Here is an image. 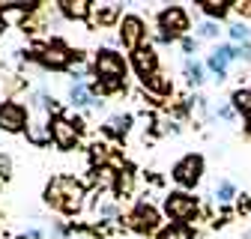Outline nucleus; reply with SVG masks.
Returning <instances> with one entry per match:
<instances>
[{"mask_svg": "<svg viewBox=\"0 0 251 239\" xmlns=\"http://www.w3.org/2000/svg\"><path fill=\"white\" fill-rule=\"evenodd\" d=\"M126 60H123V54H117L114 48H102L96 57H93V72L99 75V81H105V78H114V81H123L126 78Z\"/></svg>", "mask_w": 251, "mask_h": 239, "instance_id": "0eeeda50", "label": "nucleus"}, {"mask_svg": "<svg viewBox=\"0 0 251 239\" xmlns=\"http://www.w3.org/2000/svg\"><path fill=\"white\" fill-rule=\"evenodd\" d=\"M30 129V117H27V108L21 102H0V132H9V135H18Z\"/></svg>", "mask_w": 251, "mask_h": 239, "instance_id": "1a4fd4ad", "label": "nucleus"}, {"mask_svg": "<svg viewBox=\"0 0 251 239\" xmlns=\"http://www.w3.org/2000/svg\"><path fill=\"white\" fill-rule=\"evenodd\" d=\"M60 12L66 15L69 21H87L93 15V6L96 3H90V0H60Z\"/></svg>", "mask_w": 251, "mask_h": 239, "instance_id": "ddd939ff", "label": "nucleus"}, {"mask_svg": "<svg viewBox=\"0 0 251 239\" xmlns=\"http://www.w3.org/2000/svg\"><path fill=\"white\" fill-rule=\"evenodd\" d=\"M248 129H251V117H248Z\"/></svg>", "mask_w": 251, "mask_h": 239, "instance_id": "4c0bfd02", "label": "nucleus"}, {"mask_svg": "<svg viewBox=\"0 0 251 239\" xmlns=\"http://www.w3.org/2000/svg\"><path fill=\"white\" fill-rule=\"evenodd\" d=\"M182 51H185V54H188V51H195V39H188V36H185V39H182Z\"/></svg>", "mask_w": 251, "mask_h": 239, "instance_id": "c9c22d12", "label": "nucleus"}, {"mask_svg": "<svg viewBox=\"0 0 251 239\" xmlns=\"http://www.w3.org/2000/svg\"><path fill=\"white\" fill-rule=\"evenodd\" d=\"M141 84H144V90L147 93H152V96H168L171 93V78L168 75H162V72H155V75H150V78H141Z\"/></svg>", "mask_w": 251, "mask_h": 239, "instance_id": "a211bd4d", "label": "nucleus"}, {"mask_svg": "<svg viewBox=\"0 0 251 239\" xmlns=\"http://www.w3.org/2000/svg\"><path fill=\"white\" fill-rule=\"evenodd\" d=\"M227 33H230L233 45H251V30H248L245 24H233V27H227Z\"/></svg>", "mask_w": 251, "mask_h": 239, "instance_id": "cd10ccee", "label": "nucleus"}, {"mask_svg": "<svg viewBox=\"0 0 251 239\" xmlns=\"http://www.w3.org/2000/svg\"><path fill=\"white\" fill-rule=\"evenodd\" d=\"M42 236H45V233H42L39 227H30V230L24 233V239H42Z\"/></svg>", "mask_w": 251, "mask_h": 239, "instance_id": "f704fd0d", "label": "nucleus"}, {"mask_svg": "<svg viewBox=\"0 0 251 239\" xmlns=\"http://www.w3.org/2000/svg\"><path fill=\"white\" fill-rule=\"evenodd\" d=\"M30 57L39 60V63H42L45 69H54V72L69 69V66H72V60H78V54H75L66 42H60V39H48V42L33 45Z\"/></svg>", "mask_w": 251, "mask_h": 239, "instance_id": "f03ea898", "label": "nucleus"}, {"mask_svg": "<svg viewBox=\"0 0 251 239\" xmlns=\"http://www.w3.org/2000/svg\"><path fill=\"white\" fill-rule=\"evenodd\" d=\"M114 179H117V170L108 167V165L93 170V183H96V189H111L114 191Z\"/></svg>", "mask_w": 251, "mask_h": 239, "instance_id": "393cba45", "label": "nucleus"}, {"mask_svg": "<svg viewBox=\"0 0 251 239\" xmlns=\"http://www.w3.org/2000/svg\"><path fill=\"white\" fill-rule=\"evenodd\" d=\"M45 203L60 215H78L87 203V186L75 176H54L45 186Z\"/></svg>", "mask_w": 251, "mask_h": 239, "instance_id": "f257e3e1", "label": "nucleus"}, {"mask_svg": "<svg viewBox=\"0 0 251 239\" xmlns=\"http://www.w3.org/2000/svg\"><path fill=\"white\" fill-rule=\"evenodd\" d=\"M69 102H72V108H90V105H96V96H93L90 84H75L72 81V87H69Z\"/></svg>", "mask_w": 251, "mask_h": 239, "instance_id": "dca6fc26", "label": "nucleus"}, {"mask_svg": "<svg viewBox=\"0 0 251 239\" xmlns=\"http://www.w3.org/2000/svg\"><path fill=\"white\" fill-rule=\"evenodd\" d=\"M236 197H239V194H236V186L230 183V179H222V183L215 186V200L222 203V206H227V203L236 200Z\"/></svg>", "mask_w": 251, "mask_h": 239, "instance_id": "bb28decb", "label": "nucleus"}, {"mask_svg": "<svg viewBox=\"0 0 251 239\" xmlns=\"http://www.w3.org/2000/svg\"><path fill=\"white\" fill-rule=\"evenodd\" d=\"M126 224H129L135 233H155V230H159V224H162V213L152 203L141 200L132 213L126 215Z\"/></svg>", "mask_w": 251, "mask_h": 239, "instance_id": "6e6552de", "label": "nucleus"}, {"mask_svg": "<svg viewBox=\"0 0 251 239\" xmlns=\"http://www.w3.org/2000/svg\"><path fill=\"white\" fill-rule=\"evenodd\" d=\"M93 24H96V27H111V24H117V21H123L120 18V3H96V6H93Z\"/></svg>", "mask_w": 251, "mask_h": 239, "instance_id": "2eb2a0df", "label": "nucleus"}, {"mask_svg": "<svg viewBox=\"0 0 251 239\" xmlns=\"http://www.w3.org/2000/svg\"><path fill=\"white\" fill-rule=\"evenodd\" d=\"M185 30H188V12L182 6H165L159 12V39L162 42L185 39Z\"/></svg>", "mask_w": 251, "mask_h": 239, "instance_id": "7ed1b4c3", "label": "nucleus"}, {"mask_svg": "<svg viewBox=\"0 0 251 239\" xmlns=\"http://www.w3.org/2000/svg\"><path fill=\"white\" fill-rule=\"evenodd\" d=\"M182 72H185V81L192 87H201L203 84V66L198 63V60H185L182 63Z\"/></svg>", "mask_w": 251, "mask_h": 239, "instance_id": "a878e982", "label": "nucleus"}, {"mask_svg": "<svg viewBox=\"0 0 251 239\" xmlns=\"http://www.w3.org/2000/svg\"><path fill=\"white\" fill-rule=\"evenodd\" d=\"M48 123H51V141H54L60 149H72V146L78 143L81 129H84V123H81L78 117L69 120V117H63V114H54Z\"/></svg>", "mask_w": 251, "mask_h": 239, "instance_id": "20e7f679", "label": "nucleus"}, {"mask_svg": "<svg viewBox=\"0 0 251 239\" xmlns=\"http://www.w3.org/2000/svg\"><path fill=\"white\" fill-rule=\"evenodd\" d=\"M135 191V170L132 167H120L117 179H114V194L117 197H129Z\"/></svg>", "mask_w": 251, "mask_h": 239, "instance_id": "f3484780", "label": "nucleus"}, {"mask_svg": "<svg viewBox=\"0 0 251 239\" xmlns=\"http://www.w3.org/2000/svg\"><path fill=\"white\" fill-rule=\"evenodd\" d=\"M93 209H96L99 218H105V221H117L120 218L117 197H96V200H93Z\"/></svg>", "mask_w": 251, "mask_h": 239, "instance_id": "4be33fe9", "label": "nucleus"}, {"mask_svg": "<svg viewBox=\"0 0 251 239\" xmlns=\"http://www.w3.org/2000/svg\"><path fill=\"white\" fill-rule=\"evenodd\" d=\"M203 167H206V162H203L201 153H188V156H182V159L174 165L171 176L176 179L182 189H195V186L201 183V176H203Z\"/></svg>", "mask_w": 251, "mask_h": 239, "instance_id": "423d86ee", "label": "nucleus"}, {"mask_svg": "<svg viewBox=\"0 0 251 239\" xmlns=\"http://www.w3.org/2000/svg\"><path fill=\"white\" fill-rule=\"evenodd\" d=\"M230 102H233V111L236 114H242V117H251V90H233V96H230Z\"/></svg>", "mask_w": 251, "mask_h": 239, "instance_id": "b1692460", "label": "nucleus"}, {"mask_svg": "<svg viewBox=\"0 0 251 239\" xmlns=\"http://www.w3.org/2000/svg\"><path fill=\"white\" fill-rule=\"evenodd\" d=\"M233 54L242 57L245 63H251V45H233Z\"/></svg>", "mask_w": 251, "mask_h": 239, "instance_id": "2f4dec72", "label": "nucleus"}, {"mask_svg": "<svg viewBox=\"0 0 251 239\" xmlns=\"http://www.w3.org/2000/svg\"><path fill=\"white\" fill-rule=\"evenodd\" d=\"M233 57H236V54H233V45H218V48H212V51H209L206 66H209V72H215V78H218V81H225L227 66H230V60H233Z\"/></svg>", "mask_w": 251, "mask_h": 239, "instance_id": "9b49d317", "label": "nucleus"}, {"mask_svg": "<svg viewBox=\"0 0 251 239\" xmlns=\"http://www.w3.org/2000/svg\"><path fill=\"white\" fill-rule=\"evenodd\" d=\"M236 213H239V215H248V213H251V197H248V194H239V197H236Z\"/></svg>", "mask_w": 251, "mask_h": 239, "instance_id": "7c9ffc66", "label": "nucleus"}, {"mask_svg": "<svg viewBox=\"0 0 251 239\" xmlns=\"http://www.w3.org/2000/svg\"><path fill=\"white\" fill-rule=\"evenodd\" d=\"M165 213H168L174 221L188 224V221L201 213V203H198L195 194H188V191H171V194L165 197Z\"/></svg>", "mask_w": 251, "mask_h": 239, "instance_id": "39448f33", "label": "nucleus"}, {"mask_svg": "<svg viewBox=\"0 0 251 239\" xmlns=\"http://www.w3.org/2000/svg\"><path fill=\"white\" fill-rule=\"evenodd\" d=\"M3 30H6V18L0 15V36H3Z\"/></svg>", "mask_w": 251, "mask_h": 239, "instance_id": "e433bc0d", "label": "nucleus"}, {"mask_svg": "<svg viewBox=\"0 0 251 239\" xmlns=\"http://www.w3.org/2000/svg\"><path fill=\"white\" fill-rule=\"evenodd\" d=\"M198 36H201V39H215V36H218V21H203V24L198 27Z\"/></svg>", "mask_w": 251, "mask_h": 239, "instance_id": "c85d7f7f", "label": "nucleus"}, {"mask_svg": "<svg viewBox=\"0 0 251 239\" xmlns=\"http://www.w3.org/2000/svg\"><path fill=\"white\" fill-rule=\"evenodd\" d=\"M233 6H236V12H239V15H248V18H251V0H236Z\"/></svg>", "mask_w": 251, "mask_h": 239, "instance_id": "473e14b6", "label": "nucleus"}, {"mask_svg": "<svg viewBox=\"0 0 251 239\" xmlns=\"http://www.w3.org/2000/svg\"><path fill=\"white\" fill-rule=\"evenodd\" d=\"M155 239H198V233H195L192 224L174 221V224H168V227H162L159 233H155Z\"/></svg>", "mask_w": 251, "mask_h": 239, "instance_id": "6ab92c4d", "label": "nucleus"}, {"mask_svg": "<svg viewBox=\"0 0 251 239\" xmlns=\"http://www.w3.org/2000/svg\"><path fill=\"white\" fill-rule=\"evenodd\" d=\"M144 39H147L144 18L141 15H123V21H120V42L135 54V51L144 48Z\"/></svg>", "mask_w": 251, "mask_h": 239, "instance_id": "9d476101", "label": "nucleus"}, {"mask_svg": "<svg viewBox=\"0 0 251 239\" xmlns=\"http://www.w3.org/2000/svg\"><path fill=\"white\" fill-rule=\"evenodd\" d=\"M206 15H209V21H222L227 12H230V0H201V3H198Z\"/></svg>", "mask_w": 251, "mask_h": 239, "instance_id": "aec40b11", "label": "nucleus"}, {"mask_svg": "<svg viewBox=\"0 0 251 239\" xmlns=\"http://www.w3.org/2000/svg\"><path fill=\"white\" fill-rule=\"evenodd\" d=\"M9 176H12V159H9L6 153H0V179L6 183Z\"/></svg>", "mask_w": 251, "mask_h": 239, "instance_id": "c756f323", "label": "nucleus"}, {"mask_svg": "<svg viewBox=\"0 0 251 239\" xmlns=\"http://www.w3.org/2000/svg\"><path fill=\"white\" fill-rule=\"evenodd\" d=\"M48 21H51V3H39V9L30 12L21 27H24V33H39V30L48 27Z\"/></svg>", "mask_w": 251, "mask_h": 239, "instance_id": "4468645a", "label": "nucleus"}, {"mask_svg": "<svg viewBox=\"0 0 251 239\" xmlns=\"http://www.w3.org/2000/svg\"><path fill=\"white\" fill-rule=\"evenodd\" d=\"M27 141H30V143H36V146L48 143V141H51V123H30V129H27Z\"/></svg>", "mask_w": 251, "mask_h": 239, "instance_id": "5701e85b", "label": "nucleus"}, {"mask_svg": "<svg viewBox=\"0 0 251 239\" xmlns=\"http://www.w3.org/2000/svg\"><path fill=\"white\" fill-rule=\"evenodd\" d=\"M132 63H135V72H138L141 78H150V75L159 72V54H155V48L144 45L141 51L132 54Z\"/></svg>", "mask_w": 251, "mask_h": 239, "instance_id": "f8f14e48", "label": "nucleus"}, {"mask_svg": "<svg viewBox=\"0 0 251 239\" xmlns=\"http://www.w3.org/2000/svg\"><path fill=\"white\" fill-rule=\"evenodd\" d=\"M129 126H132V117L129 114H114L105 123V132L111 138H126V135H129Z\"/></svg>", "mask_w": 251, "mask_h": 239, "instance_id": "412c9836", "label": "nucleus"}, {"mask_svg": "<svg viewBox=\"0 0 251 239\" xmlns=\"http://www.w3.org/2000/svg\"><path fill=\"white\" fill-rule=\"evenodd\" d=\"M218 117H222V120H233V117H236L233 105H225V108H218Z\"/></svg>", "mask_w": 251, "mask_h": 239, "instance_id": "72a5a7b5", "label": "nucleus"}]
</instances>
